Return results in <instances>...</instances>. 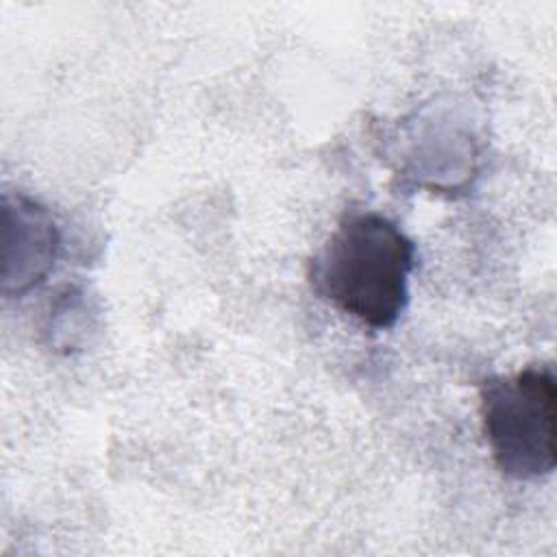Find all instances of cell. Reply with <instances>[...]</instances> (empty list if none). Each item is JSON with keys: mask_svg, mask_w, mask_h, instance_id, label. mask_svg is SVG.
Returning a JSON list of instances; mask_svg holds the SVG:
<instances>
[{"mask_svg": "<svg viewBox=\"0 0 557 557\" xmlns=\"http://www.w3.org/2000/svg\"><path fill=\"white\" fill-rule=\"evenodd\" d=\"M557 379L548 363L481 381L479 411L496 468L513 481H537L557 466Z\"/></svg>", "mask_w": 557, "mask_h": 557, "instance_id": "7a4b0ae2", "label": "cell"}, {"mask_svg": "<svg viewBox=\"0 0 557 557\" xmlns=\"http://www.w3.org/2000/svg\"><path fill=\"white\" fill-rule=\"evenodd\" d=\"M2 244V294L20 298L54 268L61 231L48 207L22 194L4 196Z\"/></svg>", "mask_w": 557, "mask_h": 557, "instance_id": "3957f363", "label": "cell"}, {"mask_svg": "<svg viewBox=\"0 0 557 557\" xmlns=\"http://www.w3.org/2000/svg\"><path fill=\"white\" fill-rule=\"evenodd\" d=\"M413 239L387 215L355 211L342 218L309 261L313 294L374 331L392 329L409 305Z\"/></svg>", "mask_w": 557, "mask_h": 557, "instance_id": "6da1fadb", "label": "cell"}]
</instances>
